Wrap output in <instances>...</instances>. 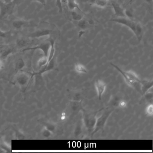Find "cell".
Returning a JSON list of instances; mask_svg holds the SVG:
<instances>
[{"label":"cell","instance_id":"obj_1","mask_svg":"<svg viewBox=\"0 0 153 153\" xmlns=\"http://www.w3.org/2000/svg\"><path fill=\"white\" fill-rule=\"evenodd\" d=\"M128 27L137 37L139 42L142 39L143 35V28L141 24L131 20L128 17H116L111 20Z\"/></svg>","mask_w":153,"mask_h":153},{"label":"cell","instance_id":"obj_2","mask_svg":"<svg viewBox=\"0 0 153 153\" xmlns=\"http://www.w3.org/2000/svg\"><path fill=\"white\" fill-rule=\"evenodd\" d=\"M113 67L115 68L123 77L126 83L128 85L132 88H137V85L140 86L141 79L138 76L132 71H125L119 68L118 66L114 64H112Z\"/></svg>","mask_w":153,"mask_h":153},{"label":"cell","instance_id":"obj_3","mask_svg":"<svg viewBox=\"0 0 153 153\" xmlns=\"http://www.w3.org/2000/svg\"><path fill=\"white\" fill-rule=\"evenodd\" d=\"M100 111H92L84 110L83 114V122L85 127L88 131L93 132L95 125L97 115Z\"/></svg>","mask_w":153,"mask_h":153},{"label":"cell","instance_id":"obj_4","mask_svg":"<svg viewBox=\"0 0 153 153\" xmlns=\"http://www.w3.org/2000/svg\"><path fill=\"white\" fill-rule=\"evenodd\" d=\"M113 111V110L112 109L107 108L103 112L99 117H97L95 125L94 130L92 132V135H94L99 131L103 130L106 124L108 118H109Z\"/></svg>","mask_w":153,"mask_h":153},{"label":"cell","instance_id":"obj_5","mask_svg":"<svg viewBox=\"0 0 153 153\" xmlns=\"http://www.w3.org/2000/svg\"><path fill=\"white\" fill-rule=\"evenodd\" d=\"M33 77L31 73L30 74L22 70L20 71H18L15 75L14 77L15 83L20 88H27Z\"/></svg>","mask_w":153,"mask_h":153},{"label":"cell","instance_id":"obj_6","mask_svg":"<svg viewBox=\"0 0 153 153\" xmlns=\"http://www.w3.org/2000/svg\"><path fill=\"white\" fill-rule=\"evenodd\" d=\"M18 0H12L10 3H5L0 0V20L12 15Z\"/></svg>","mask_w":153,"mask_h":153},{"label":"cell","instance_id":"obj_7","mask_svg":"<svg viewBox=\"0 0 153 153\" xmlns=\"http://www.w3.org/2000/svg\"><path fill=\"white\" fill-rule=\"evenodd\" d=\"M51 48V43L50 41L42 43L40 44L32 47H27L23 49L21 51L25 52L27 51H36V50H40L42 52L44 56L48 57L49 51Z\"/></svg>","mask_w":153,"mask_h":153},{"label":"cell","instance_id":"obj_8","mask_svg":"<svg viewBox=\"0 0 153 153\" xmlns=\"http://www.w3.org/2000/svg\"><path fill=\"white\" fill-rule=\"evenodd\" d=\"M111 2L112 7L114 11V15L117 17H126L125 14V10L120 4L114 0Z\"/></svg>","mask_w":153,"mask_h":153},{"label":"cell","instance_id":"obj_9","mask_svg":"<svg viewBox=\"0 0 153 153\" xmlns=\"http://www.w3.org/2000/svg\"><path fill=\"white\" fill-rule=\"evenodd\" d=\"M95 87L98 98L101 100L102 96L106 90V84L102 80L98 79L96 80L95 83Z\"/></svg>","mask_w":153,"mask_h":153},{"label":"cell","instance_id":"obj_10","mask_svg":"<svg viewBox=\"0 0 153 153\" xmlns=\"http://www.w3.org/2000/svg\"><path fill=\"white\" fill-rule=\"evenodd\" d=\"M51 33V31L50 29H40L31 33L28 35V37L31 38H40L50 36Z\"/></svg>","mask_w":153,"mask_h":153},{"label":"cell","instance_id":"obj_11","mask_svg":"<svg viewBox=\"0 0 153 153\" xmlns=\"http://www.w3.org/2000/svg\"><path fill=\"white\" fill-rule=\"evenodd\" d=\"M54 65H55V63H54V58H53L52 60L49 62L45 66L42 68L40 69L38 72H34V73H31V74H32L33 76H41L43 73L52 70L54 68Z\"/></svg>","mask_w":153,"mask_h":153},{"label":"cell","instance_id":"obj_12","mask_svg":"<svg viewBox=\"0 0 153 153\" xmlns=\"http://www.w3.org/2000/svg\"><path fill=\"white\" fill-rule=\"evenodd\" d=\"M12 25L15 29L19 30L24 27L30 26L31 24L30 22L26 20H24V19H17L13 21Z\"/></svg>","mask_w":153,"mask_h":153},{"label":"cell","instance_id":"obj_13","mask_svg":"<svg viewBox=\"0 0 153 153\" xmlns=\"http://www.w3.org/2000/svg\"><path fill=\"white\" fill-rule=\"evenodd\" d=\"M67 7H68L69 9L71 11H73V10H78L80 12H82V13H84L80 9L78 4L76 1V0H68Z\"/></svg>","mask_w":153,"mask_h":153},{"label":"cell","instance_id":"obj_14","mask_svg":"<svg viewBox=\"0 0 153 153\" xmlns=\"http://www.w3.org/2000/svg\"><path fill=\"white\" fill-rule=\"evenodd\" d=\"M153 86V82L149 81V80H141L140 83V89L141 92L144 94H146L147 91Z\"/></svg>","mask_w":153,"mask_h":153},{"label":"cell","instance_id":"obj_15","mask_svg":"<svg viewBox=\"0 0 153 153\" xmlns=\"http://www.w3.org/2000/svg\"><path fill=\"white\" fill-rule=\"evenodd\" d=\"M49 41L51 43V48L48 56V62L54 58L55 52V41L53 39H51Z\"/></svg>","mask_w":153,"mask_h":153},{"label":"cell","instance_id":"obj_16","mask_svg":"<svg viewBox=\"0 0 153 153\" xmlns=\"http://www.w3.org/2000/svg\"><path fill=\"white\" fill-rule=\"evenodd\" d=\"M30 43V40L24 37L18 38L16 41V45L19 48L26 47Z\"/></svg>","mask_w":153,"mask_h":153},{"label":"cell","instance_id":"obj_17","mask_svg":"<svg viewBox=\"0 0 153 153\" xmlns=\"http://www.w3.org/2000/svg\"><path fill=\"white\" fill-rule=\"evenodd\" d=\"M25 62L23 58H19L18 59L15 63V68L18 71H22L25 67Z\"/></svg>","mask_w":153,"mask_h":153},{"label":"cell","instance_id":"obj_18","mask_svg":"<svg viewBox=\"0 0 153 153\" xmlns=\"http://www.w3.org/2000/svg\"><path fill=\"white\" fill-rule=\"evenodd\" d=\"M71 15L72 19L76 22H79L84 18V16L77 12L76 10L71 11Z\"/></svg>","mask_w":153,"mask_h":153},{"label":"cell","instance_id":"obj_19","mask_svg":"<svg viewBox=\"0 0 153 153\" xmlns=\"http://www.w3.org/2000/svg\"><path fill=\"white\" fill-rule=\"evenodd\" d=\"M48 57L43 56L40 58L37 62V67L39 69L42 68L43 67L48 63Z\"/></svg>","mask_w":153,"mask_h":153},{"label":"cell","instance_id":"obj_20","mask_svg":"<svg viewBox=\"0 0 153 153\" xmlns=\"http://www.w3.org/2000/svg\"><path fill=\"white\" fill-rule=\"evenodd\" d=\"M75 70L77 73H86L87 72L85 67L80 63H77L75 65Z\"/></svg>","mask_w":153,"mask_h":153},{"label":"cell","instance_id":"obj_21","mask_svg":"<svg viewBox=\"0 0 153 153\" xmlns=\"http://www.w3.org/2000/svg\"><path fill=\"white\" fill-rule=\"evenodd\" d=\"M109 0H95V4L98 7L105 8L108 5Z\"/></svg>","mask_w":153,"mask_h":153},{"label":"cell","instance_id":"obj_22","mask_svg":"<svg viewBox=\"0 0 153 153\" xmlns=\"http://www.w3.org/2000/svg\"><path fill=\"white\" fill-rule=\"evenodd\" d=\"M52 133V132L50 131V130L47 129L44 127L42 129V131H41L42 136L45 138H49L50 137H51Z\"/></svg>","mask_w":153,"mask_h":153},{"label":"cell","instance_id":"obj_23","mask_svg":"<svg viewBox=\"0 0 153 153\" xmlns=\"http://www.w3.org/2000/svg\"><path fill=\"white\" fill-rule=\"evenodd\" d=\"M13 51H14V50L12 48H8V49H7V50H5L4 52L2 53L0 58L2 59H5L8 55H9L10 54L12 53H13Z\"/></svg>","mask_w":153,"mask_h":153},{"label":"cell","instance_id":"obj_24","mask_svg":"<svg viewBox=\"0 0 153 153\" xmlns=\"http://www.w3.org/2000/svg\"><path fill=\"white\" fill-rule=\"evenodd\" d=\"M78 25L81 29H85L88 27V24L86 20L83 19L78 22Z\"/></svg>","mask_w":153,"mask_h":153},{"label":"cell","instance_id":"obj_25","mask_svg":"<svg viewBox=\"0 0 153 153\" xmlns=\"http://www.w3.org/2000/svg\"><path fill=\"white\" fill-rule=\"evenodd\" d=\"M11 32L10 31H3L0 30V37L3 38H7L9 37L11 35Z\"/></svg>","mask_w":153,"mask_h":153},{"label":"cell","instance_id":"obj_26","mask_svg":"<svg viewBox=\"0 0 153 153\" xmlns=\"http://www.w3.org/2000/svg\"><path fill=\"white\" fill-rule=\"evenodd\" d=\"M44 127L52 132L54 131L55 129V125L51 123H46L45 124Z\"/></svg>","mask_w":153,"mask_h":153},{"label":"cell","instance_id":"obj_27","mask_svg":"<svg viewBox=\"0 0 153 153\" xmlns=\"http://www.w3.org/2000/svg\"><path fill=\"white\" fill-rule=\"evenodd\" d=\"M146 113L149 116H152L153 114V105L149 104L147 106L146 109Z\"/></svg>","mask_w":153,"mask_h":153},{"label":"cell","instance_id":"obj_28","mask_svg":"<svg viewBox=\"0 0 153 153\" xmlns=\"http://www.w3.org/2000/svg\"><path fill=\"white\" fill-rule=\"evenodd\" d=\"M56 4L59 9V12L62 13L63 10V7L62 4L61 0H56Z\"/></svg>","mask_w":153,"mask_h":153},{"label":"cell","instance_id":"obj_29","mask_svg":"<svg viewBox=\"0 0 153 153\" xmlns=\"http://www.w3.org/2000/svg\"><path fill=\"white\" fill-rule=\"evenodd\" d=\"M33 1H36V2H38L43 6L46 5V2H47V0H33Z\"/></svg>","mask_w":153,"mask_h":153},{"label":"cell","instance_id":"obj_30","mask_svg":"<svg viewBox=\"0 0 153 153\" xmlns=\"http://www.w3.org/2000/svg\"><path fill=\"white\" fill-rule=\"evenodd\" d=\"M3 66H4V63H3V60L0 58V71L3 68Z\"/></svg>","mask_w":153,"mask_h":153},{"label":"cell","instance_id":"obj_31","mask_svg":"<svg viewBox=\"0 0 153 153\" xmlns=\"http://www.w3.org/2000/svg\"><path fill=\"white\" fill-rule=\"evenodd\" d=\"M61 2L62 7H63V6H67L68 0H61Z\"/></svg>","mask_w":153,"mask_h":153},{"label":"cell","instance_id":"obj_32","mask_svg":"<svg viewBox=\"0 0 153 153\" xmlns=\"http://www.w3.org/2000/svg\"><path fill=\"white\" fill-rule=\"evenodd\" d=\"M87 22L89 25H94V20H92V19H89Z\"/></svg>","mask_w":153,"mask_h":153},{"label":"cell","instance_id":"obj_33","mask_svg":"<svg viewBox=\"0 0 153 153\" xmlns=\"http://www.w3.org/2000/svg\"><path fill=\"white\" fill-rule=\"evenodd\" d=\"M126 103L124 102V101H123V102H120V105L121 107H125L126 106Z\"/></svg>","mask_w":153,"mask_h":153},{"label":"cell","instance_id":"obj_34","mask_svg":"<svg viewBox=\"0 0 153 153\" xmlns=\"http://www.w3.org/2000/svg\"><path fill=\"white\" fill-rule=\"evenodd\" d=\"M3 2H5V3H10V2H11L12 1V0H1Z\"/></svg>","mask_w":153,"mask_h":153},{"label":"cell","instance_id":"obj_35","mask_svg":"<svg viewBox=\"0 0 153 153\" xmlns=\"http://www.w3.org/2000/svg\"><path fill=\"white\" fill-rule=\"evenodd\" d=\"M146 2H147V3H151V2H152V1H153V0H146Z\"/></svg>","mask_w":153,"mask_h":153}]
</instances>
